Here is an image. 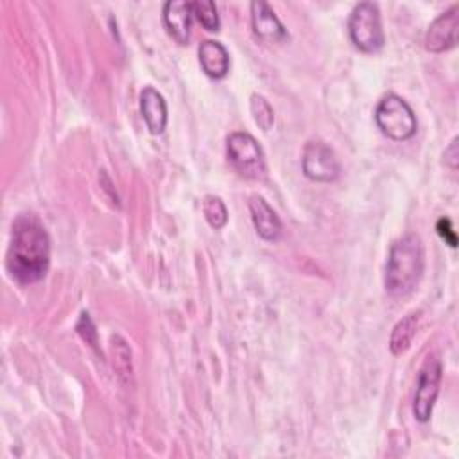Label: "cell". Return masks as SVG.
<instances>
[{
	"instance_id": "cell-3",
	"label": "cell",
	"mask_w": 459,
	"mask_h": 459,
	"mask_svg": "<svg viewBox=\"0 0 459 459\" xmlns=\"http://www.w3.org/2000/svg\"><path fill=\"white\" fill-rule=\"evenodd\" d=\"M348 34L359 50L368 54L378 52L385 43L378 5L373 2L357 4L348 18Z\"/></svg>"
},
{
	"instance_id": "cell-10",
	"label": "cell",
	"mask_w": 459,
	"mask_h": 459,
	"mask_svg": "<svg viewBox=\"0 0 459 459\" xmlns=\"http://www.w3.org/2000/svg\"><path fill=\"white\" fill-rule=\"evenodd\" d=\"M190 20H192L190 2L169 0L163 4L165 29L179 45H186L190 41Z\"/></svg>"
},
{
	"instance_id": "cell-4",
	"label": "cell",
	"mask_w": 459,
	"mask_h": 459,
	"mask_svg": "<svg viewBox=\"0 0 459 459\" xmlns=\"http://www.w3.org/2000/svg\"><path fill=\"white\" fill-rule=\"evenodd\" d=\"M375 122L382 131V134L394 142H403L412 138L418 129V122L412 108L407 104V100H403L394 93L385 95L377 104Z\"/></svg>"
},
{
	"instance_id": "cell-12",
	"label": "cell",
	"mask_w": 459,
	"mask_h": 459,
	"mask_svg": "<svg viewBox=\"0 0 459 459\" xmlns=\"http://www.w3.org/2000/svg\"><path fill=\"white\" fill-rule=\"evenodd\" d=\"M249 212L253 226L260 238L267 242H274L281 235V221L276 212L267 204V201L260 195H253L249 199Z\"/></svg>"
},
{
	"instance_id": "cell-16",
	"label": "cell",
	"mask_w": 459,
	"mask_h": 459,
	"mask_svg": "<svg viewBox=\"0 0 459 459\" xmlns=\"http://www.w3.org/2000/svg\"><path fill=\"white\" fill-rule=\"evenodd\" d=\"M249 109L253 115L255 124L262 129V131H269L274 124V111L271 108V104L267 102V99L260 93H253L249 99Z\"/></svg>"
},
{
	"instance_id": "cell-14",
	"label": "cell",
	"mask_w": 459,
	"mask_h": 459,
	"mask_svg": "<svg viewBox=\"0 0 459 459\" xmlns=\"http://www.w3.org/2000/svg\"><path fill=\"white\" fill-rule=\"evenodd\" d=\"M421 319V312H411L403 316L393 328L391 337H389V350L393 355H402L403 351L409 350L416 332L418 325Z\"/></svg>"
},
{
	"instance_id": "cell-2",
	"label": "cell",
	"mask_w": 459,
	"mask_h": 459,
	"mask_svg": "<svg viewBox=\"0 0 459 459\" xmlns=\"http://www.w3.org/2000/svg\"><path fill=\"white\" fill-rule=\"evenodd\" d=\"M425 267L423 244L418 235L407 233L394 240L385 262V290L391 296H405L414 290Z\"/></svg>"
},
{
	"instance_id": "cell-20",
	"label": "cell",
	"mask_w": 459,
	"mask_h": 459,
	"mask_svg": "<svg viewBox=\"0 0 459 459\" xmlns=\"http://www.w3.org/2000/svg\"><path fill=\"white\" fill-rule=\"evenodd\" d=\"M436 231H437V235H439L450 247H455V246H457V235H455V231H454L452 222H450L448 217H441V219L437 221Z\"/></svg>"
},
{
	"instance_id": "cell-11",
	"label": "cell",
	"mask_w": 459,
	"mask_h": 459,
	"mask_svg": "<svg viewBox=\"0 0 459 459\" xmlns=\"http://www.w3.org/2000/svg\"><path fill=\"white\" fill-rule=\"evenodd\" d=\"M140 113L151 134H161L167 127V102L163 95L152 88L145 86L140 91Z\"/></svg>"
},
{
	"instance_id": "cell-15",
	"label": "cell",
	"mask_w": 459,
	"mask_h": 459,
	"mask_svg": "<svg viewBox=\"0 0 459 459\" xmlns=\"http://www.w3.org/2000/svg\"><path fill=\"white\" fill-rule=\"evenodd\" d=\"M192 7V16L197 18V22L210 32L219 30L221 27V20L217 14V7L213 2L210 0H194L190 2Z\"/></svg>"
},
{
	"instance_id": "cell-6",
	"label": "cell",
	"mask_w": 459,
	"mask_h": 459,
	"mask_svg": "<svg viewBox=\"0 0 459 459\" xmlns=\"http://www.w3.org/2000/svg\"><path fill=\"white\" fill-rule=\"evenodd\" d=\"M441 377H443L441 360L437 357H429L423 368L420 369L414 402H412V414L421 423L429 421L432 416V409L439 394Z\"/></svg>"
},
{
	"instance_id": "cell-7",
	"label": "cell",
	"mask_w": 459,
	"mask_h": 459,
	"mask_svg": "<svg viewBox=\"0 0 459 459\" xmlns=\"http://www.w3.org/2000/svg\"><path fill=\"white\" fill-rule=\"evenodd\" d=\"M301 169L308 179L330 183L339 178L341 163L332 147H328L325 142L310 140L303 149Z\"/></svg>"
},
{
	"instance_id": "cell-1",
	"label": "cell",
	"mask_w": 459,
	"mask_h": 459,
	"mask_svg": "<svg viewBox=\"0 0 459 459\" xmlns=\"http://www.w3.org/2000/svg\"><path fill=\"white\" fill-rule=\"evenodd\" d=\"M7 271L22 283L39 281L50 265V237L34 213H20L13 222Z\"/></svg>"
},
{
	"instance_id": "cell-5",
	"label": "cell",
	"mask_w": 459,
	"mask_h": 459,
	"mask_svg": "<svg viewBox=\"0 0 459 459\" xmlns=\"http://www.w3.org/2000/svg\"><path fill=\"white\" fill-rule=\"evenodd\" d=\"M226 152L240 176L249 179H262L265 176L264 151L249 133H231L226 140Z\"/></svg>"
},
{
	"instance_id": "cell-21",
	"label": "cell",
	"mask_w": 459,
	"mask_h": 459,
	"mask_svg": "<svg viewBox=\"0 0 459 459\" xmlns=\"http://www.w3.org/2000/svg\"><path fill=\"white\" fill-rule=\"evenodd\" d=\"M445 163L450 167V169H457L459 165V151H457V138H454L450 142V145L445 149Z\"/></svg>"
},
{
	"instance_id": "cell-9",
	"label": "cell",
	"mask_w": 459,
	"mask_h": 459,
	"mask_svg": "<svg viewBox=\"0 0 459 459\" xmlns=\"http://www.w3.org/2000/svg\"><path fill=\"white\" fill-rule=\"evenodd\" d=\"M251 25L253 32L265 43H280L287 38L283 23L267 2H251Z\"/></svg>"
},
{
	"instance_id": "cell-8",
	"label": "cell",
	"mask_w": 459,
	"mask_h": 459,
	"mask_svg": "<svg viewBox=\"0 0 459 459\" xmlns=\"http://www.w3.org/2000/svg\"><path fill=\"white\" fill-rule=\"evenodd\" d=\"M459 32V5H452L448 11L441 13L427 29L425 48L429 52H445L457 45Z\"/></svg>"
},
{
	"instance_id": "cell-19",
	"label": "cell",
	"mask_w": 459,
	"mask_h": 459,
	"mask_svg": "<svg viewBox=\"0 0 459 459\" xmlns=\"http://www.w3.org/2000/svg\"><path fill=\"white\" fill-rule=\"evenodd\" d=\"M77 332L79 335L91 346V348H97V330H95V325L90 317L88 312H82L81 317H79V323H77Z\"/></svg>"
},
{
	"instance_id": "cell-17",
	"label": "cell",
	"mask_w": 459,
	"mask_h": 459,
	"mask_svg": "<svg viewBox=\"0 0 459 459\" xmlns=\"http://www.w3.org/2000/svg\"><path fill=\"white\" fill-rule=\"evenodd\" d=\"M201 206H203L204 219H206V222L212 228L221 230V228L226 226V222H228V210H226V204L222 203L221 197H217V195H204Z\"/></svg>"
},
{
	"instance_id": "cell-13",
	"label": "cell",
	"mask_w": 459,
	"mask_h": 459,
	"mask_svg": "<svg viewBox=\"0 0 459 459\" xmlns=\"http://www.w3.org/2000/svg\"><path fill=\"white\" fill-rule=\"evenodd\" d=\"M203 72L212 79H222L230 70V54L226 47L215 39H206L197 48Z\"/></svg>"
},
{
	"instance_id": "cell-18",
	"label": "cell",
	"mask_w": 459,
	"mask_h": 459,
	"mask_svg": "<svg viewBox=\"0 0 459 459\" xmlns=\"http://www.w3.org/2000/svg\"><path fill=\"white\" fill-rule=\"evenodd\" d=\"M111 351L118 375H131V348L120 335H111Z\"/></svg>"
}]
</instances>
